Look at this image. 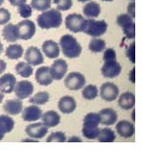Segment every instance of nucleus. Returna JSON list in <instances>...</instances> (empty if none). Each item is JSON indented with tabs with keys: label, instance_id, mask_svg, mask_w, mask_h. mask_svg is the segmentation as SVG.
<instances>
[{
	"label": "nucleus",
	"instance_id": "obj_25",
	"mask_svg": "<svg viewBox=\"0 0 143 151\" xmlns=\"http://www.w3.org/2000/svg\"><path fill=\"white\" fill-rule=\"evenodd\" d=\"M101 14V6L97 2L90 1L83 7V14L89 18L98 17Z\"/></svg>",
	"mask_w": 143,
	"mask_h": 151
},
{
	"label": "nucleus",
	"instance_id": "obj_2",
	"mask_svg": "<svg viewBox=\"0 0 143 151\" xmlns=\"http://www.w3.org/2000/svg\"><path fill=\"white\" fill-rule=\"evenodd\" d=\"M60 47L62 50V53L64 56L70 59H75L79 57L81 54L82 47L79 45V42L76 40V39L72 35H64L60 39Z\"/></svg>",
	"mask_w": 143,
	"mask_h": 151
},
{
	"label": "nucleus",
	"instance_id": "obj_53",
	"mask_svg": "<svg viewBox=\"0 0 143 151\" xmlns=\"http://www.w3.org/2000/svg\"><path fill=\"white\" fill-rule=\"evenodd\" d=\"M3 3H4V0H0V6H1Z\"/></svg>",
	"mask_w": 143,
	"mask_h": 151
},
{
	"label": "nucleus",
	"instance_id": "obj_40",
	"mask_svg": "<svg viewBox=\"0 0 143 151\" xmlns=\"http://www.w3.org/2000/svg\"><path fill=\"white\" fill-rule=\"evenodd\" d=\"M127 57L133 64L135 63V42H133L127 48Z\"/></svg>",
	"mask_w": 143,
	"mask_h": 151
},
{
	"label": "nucleus",
	"instance_id": "obj_22",
	"mask_svg": "<svg viewBox=\"0 0 143 151\" xmlns=\"http://www.w3.org/2000/svg\"><path fill=\"white\" fill-rule=\"evenodd\" d=\"M2 36L6 42H15L20 39L19 29L17 25H14L12 23L6 24L2 30Z\"/></svg>",
	"mask_w": 143,
	"mask_h": 151
},
{
	"label": "nucleus",
	"instance_id": "obj_21",
	"mask_svg": "<svg viewBox=\"0 0 143 151\" xmlns=\"http://www.w3.org/2000/svg\"><path fill=\"white\" fill-rule=\"evenodd\" d=\"M35 79L41 86H49L52 83V77L50 75L49 67H41L35 73Z\"/></svg>",
	"mask_w": 143,
	"mask_h": 151
},
{
	"label": "nucleus",
	"instance_id": "obj_55",
	"mask_svg": "<svg viewBox=\"0 0 143 151\" xmlns=\"http://www.w3.org/2000/svg\"><path fill=\"white\" fill-rule=\"evenodd\" d=\"M131 1H134V0H131Z\"/></svg>",
	"mask_w": 143,
	"mask_h": 151
},
{
	"label": "nucleus",
	"instance_id": "obj_1",
	"mask_svg": "<svg viewBox=\"0 0 143 151\" xmlns=\"http://www.w3.org/2000/svg\"><path fill=\"white\" fill-rule=\"evenodd\" d=\"M62 14L57 9H49L39 14L37 17V23L42 29L58 28L62 24Z\"/></svg>",
	"mask_w": 143,
	"mask_h": 151
},
{
	"label": "nucleus",
	"instance_id": "obj_41",
	"mask_svg": "<svg viewBox=\"0 0 143 151\" xmlns=\"http://www.w3.org/2000/svg\"><path fill=\"white\" fill-rule=\"evenodd\" d=\"M102 59L104 61H113V60H116V52L115 50L113 48H107L105 50L104 52V56H102Z\"/></svg>",
	"mask_w": 143,
	"mask_h": 151
},
{
	"label": "nucleus",
	"instance_id": "obj_9",
	"mask_svg": "<svg viewBox=\"0 0 143 151\" xmlns=\"http://www.w3.org/2000/svg\"><path fill=\"white\" fill-rule=\"evenodd\" d=\"M15 94L17 95V98L20 99H26L33 93L34 91V86L33 84L28 80H21L20 82H17L15 86Z\"/></svg>",
	"mask_w": 143,
	"mask_h": 151
},
{
	"label": "nucleus",
	"instance_id": "obj_46",
	"mask_svg": "<svg viewBox=\"0 0 143 151\" xmlns=\"http://www.w3.org/2000/svg\"><path fill=\"white\" fill-rule=\"evenodd\" d=\"M69 142H81V139L78 137H72L70 139H68Z\"/></svg>",
	"mask_w": 143,
	"mask_h": 151
},
{
	"label": "nucleus",
	"instance_id": "obj_6",
	"mask_svg": "<svg viewBox=\"0 0 143 151\" xmlns=\"http://www.w3.org/2000/svg\"><path fill=\"white\" fill-rule=\"evenodd\" d=\"M65 86L70 91H78L83 89L86 79L80 72H71L65 78Z\"/></svg>",
	"mask_w": 143,
	"mask_h": 151
},
{
	"label": "nucleus",
	"instance_id": "obj_16",
	"mask_svg": "<svg viewBox=\"0 0 143 151\" xmlns=\"http://www.w3.org/2000/svg\"><path fill=\"white\" fill-rule=\"evenodd\" d=\"M17 84V79L12 73H6L0 77V91L3 93H12L15 86Z\"/></svg>",
	"mask_w": 143,
	"mask_h": 151
},
{
	"label": "nucleus",
	"instance_id": "obj_39",
	"mask_svg": "<svg viewBox=\"0 0 143 151\" xmlns=\"http://www.w3.org/2000/svg\"><path fill=\"white\" fill-rule=\"evenodd\" d=\"M11 19V14L7 9L0 8V25H6Z\"/></svg>",
	"mask_w": 143,
	"mask_h": 151
},
{
	"label": "nucleus",
	"instance_id": "obj_34",
	"mask_svg": "<svg viewBox=\"0 0 143 151\" xmlns=\"http://www.w3.org/2000/svg\"><path fill=\"white\" fill-rule=\"evenodd\" d=\"M31 8L39 12H45L51 7V0H31Z\"/></svg>",
	"mask_w": 143,
	"mask_h": 151
},
{
	"label": "nucleus",
	"instance_id": "obj_15",
	"mask_svg": "<svg viewBox=\"0 0 143 151\" xmlns=\"http://www.w3.org/2000/svg\"><path fill=\"white\" fill-rule=\"evenodd\" d=\"M23 103L20 98L17 99H9L3 104V111L10 116H17L23 112Z\"/></svg>",
	"mask_w": 143,
	"mask_h": 151
},
{
	"label": "nucleus",
	"instance_id": "obj_54",
	"mask_svg": "<svg viewBox=\"0 0 143 151\" xmlns=\"http://www.w3.org/2000/svg\"><path fill=\"white\" fill-rule=\"evenodd\" d=\"M102 1H107V2H110V1H113V0H102Z\"/></svg>",
	"mask_w": 143,
	"mask_h": 151
},
{
	"label": "nucleus",
	"instance_id": "obj_44",
	"mask_svg": "<svg viewBox=\"0 0 143 151\" xmlns=\"http://www.w3.org/2000/svg\"><path fill=\"white\" fill-rule=\"evenodd\" d=\"M6 68H7L6 62H4V60H2V59H0V74H2L5 71Z\"/></svg>",
	"mask_w": 143,
	"mask_h": 151
},
{
	"label": "nucleus",
	"instance_id": "obj_35",
	"mask_svg": "<svg viewBox=\"0 0 143 151\" xmlns=\"http://www.w3.org/2000/svg\"><path fill=\"white\" fill-rule=\"evenodd\" d=\"M99 133H100V128H99V126L98 127H87V126L82 127V134L86 139H97Z\"/></svg>",
	"mask_w": 143,
	"mask_h": 151
},
{
	"label": "nucleus",
	"instance_id": "obj_47",
	"mask_svg": "<svg viewBox=\"0 0 143 151\" xmlns=\"http://www.w3.org/2000/svg\"><path fill=\"white\" fill-rule=\"evenodd\" d=\"M3 100H4V93L0 91V103H2Z\"/></svg>",
	"mask_w": 143,
	"mask_h": 151
},
{
	"label": "nucleus",
	"instance_id": "obj_30",
	"mask_svg": "<svg viewBox=\"0 0 143 151\" xmlns=\"http://www.w3.org/2000/svg\"><path fill=\"white\" fill-rule=\"evenodd\" d=\"M100 123H101V119H100L99 114H97V113L87 114L83 119V126L98 127Z\"/></svg>",
	"mask_w": 143,
	"mask_h": 151
},
{
	"label": "nucleus",
	"instance_id": "obj_10",
	"mask_svg": "<svg viewBox=\"0 0 143 151\" xmlns=\"http://www.w3.org/2000/svg\"><path fill=\"white\" fill-rule=\"evenodd\" d=\"M68 71V64L63 59H57L49 68L50 75L53 80H61Z\"/></svg>",
	"mask_w": 143,
	"mask_h": 151
},
{
	"label": "nucleus",
	"instance_id": "obj_18",
	"mask_svg": "<svg viewBox=\"0 0 143 151\" xmlns=\"http://www.w3.org/2000/svg\"><path fill=\"white\" fill-rule=\"evenodd\" d=\"M75 108L76 102L75 98L70 96V95H65V96L61 97L60 100L58 101V109L63 114H71L75 112Z\"/></svg>",
	"mask_w": 143,
	"mask_h": 151
},
{
	"label": "nucleus",
	"instance_id": "obj_8",
	"mask_svg": "<svg viewBox=\"0 0 143 151\" xmlns=\"http://www.w3.org/2000/svg\"><path fill=\"white\" fill-rule=\"evenodd\" d=\"M118 94H119V89L114 83L106 82L101 86L100 95L105 101H107V102L114 101L115 99L118 97Z\"/></svg>",
	"mask_w": 143,
	"mask_h": 151
},
{
	"label": "nucleus",
	"instance_id": "obj_17",
	"mask_svg": "<svg viewBox=\"0 0 143 151\" xmlns=\"http://www.w3.org/2000/svg\"><path fill=\"white\" fill-rule=\"evenodd\" d=\"M42 50L44 54L49 59H56L60 54V47L58 43L54 40H46L42 45Z\"/></svg>",
	"mask_w": 143,
	"mask_h": 151
},
{
	"label": "nucleus",
	"instance_id": "obj_12",
	"mask_svg": "<svg viewBox=\"0 0 143 151\" xmlns=\"http://www.w3.org/2000/svg\"><path fill=\"white\" fill-rule=\"evenodd\" d=\"M49 132L47 128L43 122L29 124L25 128V133L32 139H43Z\"/></svg>",
	"mask_w": 143,
	"mask_h": 151
},
{
	"label": "nucleus",
	"instance_id": "obj_19",
	"mask_svg": "<svg viewBox=\"0 0 143 151\" xmlns=\"http://www.w3.org/2000/svg\"><path fill=\"white\" fill-rule=\"evenodd\" d=\"M99 116H100L101 119V123L106 125V126H110V125L116 123L117 119H118L117 112L111 108H105L101 110L100 113H99Z\"/></svg>",
	"mask_w": 143,
	"mask_h": 151
},
{
	"label": "nucleus",
	"instance_id": "obj_31",
	"mask_svg": "<svg viewBox=\"0 0 143 151\" xmlns=\"http://www.w3.org/2000/svg\"><path fill=\"white\" fill-rule=\"evenodd\" d=\"M105 47H106V45H105V40L102 39H96V38L91 40L89 42V45H88V48L93 53L102 52V51H104L105 49Z\"/></svg>",
	"mask_w": 143,
	"mask_h": 151
},
{
	"label": "nucleus",
	"instance_id": "obj_50",
	"mask_svg": "<svg viewBox=\"0 0 143 151\" xmlns=\"http://www.w3.org/2000/svg\"><path fill=\"white\" fill-rule=\"evenodd\" d=\"M4 136H5V134H3L2 132H0V141H1L3 138H4Z\"/></svg>",
	"mask_w": 143,
	"mask_h": 151
},
{
	"label": "nucleus",
	"instance_id": "obj_13",
	"mask_svg": "<svg viewBox=\"0 0 143 151\" xmlns=\"http://www.w3.org/2000/svg\"><path fill=\"white\" fill-rule=\"evenodd\" d=\"M24 59L27 64H29L32 67L34 65H40L44 63V56L38 47L30 46L28 47L27 50L25 51Z\"/></svg>",
	"mask_w": 143,
	"mask_h": 151
},
{
	"label": "nucleus",
	"instance_id": "obj_3",
	"mask_svg": "<svg viewBox=\"0 0 143 151\" xmlns=\"http://www.w3.org/2000/svg\"><path fill=\"white\" fill-rule=\"evenodd\" d=\"M107 30V23L105 20H95L94 18L86 19L83 32L93 38H99Z\"/></svg>",
	"mask_w": 143,
	"mask_h": 151
},
{
	"label": "nucleus",
	"instance_id": "obj_51",
	"mask_svg": "<svg viewBox=\"0 0 143 151\" xmlns=\"http://www.w3.org/2000/svg\"><path fill=\"white\" fill-rule=\"evenodd\" d=\"M131 117H133V120H135V117H134V111H133V114H131Z\"/></svg>",
	"mask_w": 143,
	"mask_h": 151
},
{
	"label": "nucleus",
	"instance_id": "obj_5",
	"mask_svg": "<svg viewBox=\"0 0 143 151\" xmlns=\"http://www.w3.org/2000/svg\"><path fill=\"white\" fill-rule=\"evenodd\" d=\"M86 19L83 16L79 14H71L67 16L65 19L66 28L73 33L83 32L84 26H85Z\"/></svg>",
	"mask_w": 143,
	"mask_h": 151
},
{
	"label": "nucleus",
	"instance_id": "obj_37",
	"mask_svg": "<svg viewBox=\"0 0 143 151\" xmlns=\"http://www.w3.org/2000/svg\"><path fill=\"white\" fill-rule=\"evenodd\" d=\"M17 12L20 14L21 17L23 18H28L32 16V8L30 5L28 4H21L17 7Z\"/></svg>",
	"mask_w": 143,
	"mask_h": 151
},
{
	"label": "nucleus",
	"instance_id": "obj_23",
	"mask_svg": "<svg viewBox=\"0 0 143 151\" xmlns=\"http://www.w3.org/2000/svg\"><path fill=\"white\" fill-rule=\"evenodd\" d=\"M42 122L46 125L47 128L55 127L60 123V116L55 111H47L42 115Z\"/></svg>",
	"mask_w": 143,
	"mask_h": 151
},
{
	"label": "nucleus",
	"instance_id": "obj_24",
	"mask_svg": "<svg viewBox=\"0 0 143 151\" xmlns=\"http://www.w3.org/2000/svg\"><path fill=\"white\" fill-rule=\"evenodd\" d=\"M134 104H135V96L133 93L126 91V93H123L119 96L118 105L120 106V108H122L123 110L133 109L134 107Z\"/></svg>",
	"mask_w": 143,
	"mask_h": 151
},
{
	"label": "nucleus",
	"instance_id": "obj_45",
	"mask_svg": "<svg viewBox=\"0 0 143 151\" xmlns=\"http://www.w3.org/2000/svg\"><path fill=\"white\" fill-rule=\"evenodd\" d=\"M129 79L131 83H135V68H134L131 70L130 74H129Z\"/></svg>",
	"mask_w": 143,
	"mask_h": 151
},
{
	"label": "nucleus",
	"instance_id": "obj_7",
	"mask_svg": "<svg viewBox=\"0 0 143 151\" xmlns=\"http://www.w3.org/2000/svg\"><path fill=\"white\" fill-rule=\"evenodd\" d=\"M17 29H19L20 39L23 40H27L33 38L36 33V25L32 20L25 19L17 23Z\"/></svg>",
	"mask_w": 143,
	"mask_h": 151
},
{
	"label": "nucleus",
	"instance_id": "obj_28",
	"mask_svg": "<svg viewBox=\"0 0 143 151\" xmlns=\"http://www.w3.org/2000/svg\"><path fill=\"white\" fill-rule=\"evenodd\" d=\"M97 139L101 142H113L116 139V134L110 128H102L100 129V133Z\"/></svg>",
	"mask_w": 143,
	"mask_h": 151
},
{
	"label": "nucleus",
	"instance_id": "obj_11",
	"mask_svg": "<svg viewBox=\"0 0 143 151\" xmlns=\"http://www.w3.org/2000/svg\"><path fill=\"white\" fill-rule=\"evenodd\" d=\"M121 70H122V67L116 60L113 61H106L102 65L101 72L104 77L105 78H115L118 76Z\"/></svg>",
	"mask_w": 143,
	"mask_h": 151
},
{
	"label": "nucleus",
	"instance_id": "obj_38",
	"mask_svg": "<svg viewBox=\"0 0 143 151\" xmlns=\"http://www.w3.org/2000/svg\"><path fill=\"white\" fill-rule=\"evenodd\" d=\"M53 3L57 6V10L59 11H68L72 8V0H53Z\"/></svg>",
	"mask_w": 143,
	"mask_h": 151
},
{
	"label": "nucleus",
	"instance_id": "obj_4",
	"mask_svg": "<svg viewBox=\"0 0 143 151\" xmlns=\"http://www.w3.org/2000/svg\"><path fill=\"white\" fill-rule=\"evenodd\" d=\"M117 24L123 29L124 35L128 39H134L135 37V24L134 19L128 14H122L117 17Z\"/></svg>",
	"mask_w": 143,
	"mask_h": 151
},
{
	"label": "nucleus",
	"instance_id": "obj_43",
	"mask_svg": "<svg viewBox=\"0 0 143 151\" xmlns=\"http://www.w3.org/2000/svg\"><path fill=\"white\" fill-rule=\"evenodd\" d=\"M27 0H9L10 4L12 6H16V7H19L21 4H25Z\"/></svg>",
	"mask_w": 143,
	"mask_h": 151
},
{
	"label": "nucleus",
	"instance_id": "obj_36",
	"mask_svg": "<svg viewBox=\"0 0 143 151\" xmlns=\"http://www.w3.org/2000/svg\"><path fill=\"white\" fill-rule=\"evenodd\" d=\"M65 134L63 132H53V133H51L49 137L46 139V142H65L67 139H66Z\"/></svg>",
	"mask_w": 143,
	"mask_h": 151
},
{
	"label": "nucleus",
	"instance_id": "obj_27",
	"mask_svg": "<svg viewBox=\"0 0 143 151\" xmlns=\"http://www.w3.org/2000/svg\"><path fill=\"white\" fill-rule=\"evenodd\" d=\"M15 127V121L11 116L6 115H0V132L3 134L10 133Z\"/></svg>",
	"mask_w": 143,
	"mask_h": 151
},
{
	"label": "nucleus",
	"instance_id": "obj_33",
	"mask_svg": "<svg viewBox=\"0 0 143 151\" xmlns=\"http://www.w3.org/2000/svg\"><path fill=\"white\" fill-rule=\"evenodd\" d=\"M49 100V94L47 91H39L34 96L30 98L29 102L32 103L33 105H45L47 101Z\"/></svg>",
	"mask_w": 143,
	"mask_h": 151
},
{
	"label": "nucleus",
	"instance_id": "obj_48",
	"mask_svg": "<svg viewBox=\"0 0 143 151\" xmlns=\"http://www.w3.org/2000/svg\"><path fill=\"white\" fill-rule=\"evenodd\" d=\"M23 142H37V139H23Z\"/></svg>",
	"mask_w": 143,
	"mask_h": 151
},
{
	"label": "nucleus",
	"instance_id": "obj_26",
	"mask_svg": "<svg viewBox=\"0 0 143 151\" xmlns=\"http://www.w3.org/2000/svg\"><path fill=\"white\" fill-rule=\"evenodd\" d=\"M23 54V48L20 45L17 43H14V45H10L6 48L5 55L7 58L11 59V60H19L21 58Z\"/></svg>",
	"mask_w": 143,
	"mask_h": 151
},
{
	"label": "nucleus",
	"instance_id": "obj_52",
	"mask_svg": "<svg viewBox=\"0 0 143 151\" xmlns=\"http://www.w3.org/2000/svg\"><path fill=\"white\" fill-rule=\"evenodd\" d=\"M78 2H88V1H91V0H78Z\"/></svg>",
	"mask_w": 143,
	"mask_h": 151
},
{
	"label": "nucleus",
	"instance_id": "obj_42",
	"mask_svg": "<svg viewBox=\"0 0 143 151\" xmlns=\"http://www.w3.org/2000/svg\"><path fill=\"white\" fill-rule=\"evenodd\" d=\"M127 12H128V14L134 19L135 17V3H134V1L129 3L128 8H127Z\"/></svg>",
	"mask_w": 143,
	"mask_h": 151
},
{
	"label": "nucleus",
	"instance_id": "obj_20",
	"mask_svg": "<svg viewBox=\"0 0 143 151\" xmlns=\"http://www.w3.org/2000/svg\"><path fill=\"white\" fill-rule=\"evenodd\" d=\"M116 131L121 137L129 139L134 134V125L128 120H121L116 124Z\"/></svg>",
	"mask_w": 143,
	"mask_h": 151
},
{
	"label": "nucleus",
	"instance_id": "obj_14",
	"mask_svg": "<svg viewBox=\"0 0 143 151\" xmlns=\"http://www.w3.org/2000/svg\"><path fill=\"white\" fill-rule=\"evenodd\" d=\"M43 112L37 105H30L27 106L23 110L21 117L24 121L27 122H34L37 121L42 117Z\"/></svg>",
	"mask_w": 143,
	"mask_h": 151
},
{
	"label": "nucleus",
	"instance_id": "obj_32",
	"mask_svg": "<svg viewBox=\"0 0 143 151\" xmlns=\"http://www.w3.org/2000/svg\"><path fill=\"white\" fill-rule=\"evenodd\" d=\"M99 94V90L95 85H87L84 86L82 91V97L86 100H93Z\"/></svg>",
	"mask_w": 143,
	"mask_h": 151
},
{
	"label": "nucleus",
	"instance_id": "obj_49",
	"mask_svg": "<svg viewBox=\"0 0 143 151\" xmlns=\"http://www.w3.org/2000/svg\"><path fill=\"white\" fill-rule=\"evenodd\" d=\"M3 52V45L1 42H0V54Z\"/></svg>",
	"mask_w": 143,
	"mask_h": 151
},
{
	"label": "nucleus",
	"instance_id": "obj_29",
	"mask_svg": "<svg viewBox=\"0 0 143 151\" xmlns=\"http://www.w3.org/2000/svg\"><path fill=\"white\" fill-rule=\"evenodd\" d=\"M16 71L20 76L23 77V78H28L32 75L33 68L26 62H20L16 65Z\"/></svg>",
	"mask_w": 143,
	"mask_h": 151
}]
</instances>
